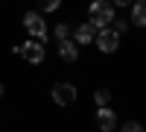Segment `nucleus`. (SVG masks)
Wrapping results in <instances>:
<instances>
[{"instance_id":"16","label":"nucleus","mask_w":146,"mask_h":132,"mask_svg":"<svg viewBox=\"0 0 146 132\" xmlns=\"http://www.w3.org/2000/svg\"><path fill=\"white\" fill-rule=\"evenodd\" d=\"M3 97H6V85H3V79H0V103H3Z\"/></svg>"},{"instance_id":"2","label":"nucleus","mask_w":146,"mask_h":132,"mask_svg":"<svg viewBox=\"0 0 146 132\" xmlns=\"http://www.w3.org/2000/svg\"><path fill=\"white\" fill-rule=\"evenodd\" d=\"M21 27L23 32H27V38H35V41H50V23H47V18L41 15L38 9H27L21 15Z\"/></svg>"},{"instance_id":"1","label":"nucleus","mask_w":146,"mask_h":132,"mask_svg":"<svg viewBox=\"0 0 146 132\" xmlns=\"http://www.w3.org/2000/svg\"><path fill=\"white\" fill-rule=\"evenodd\" d=\"M12 56H18L23 65L29 68H41L47 62V44L44 41H35V38H23L12 44Z\"/></svg>"},{"instance_id":"7","label":"nucleus","mask_w":146,"mask_h":132,"mask_svg":"<svg viewBox=\"0 0 146 132\" xmlns=\"http://www.w3.org/2000/svg\"><path fill=\"white\" fill-rule=\"evenodd\" d=\"M94 35H96V27H94V23H88V21H79L76 27H70V41L76 44L79 50L94 44Z\"/></svg>"},{"instance_id":"15","label":"nucleus","mask_w":146,"mask_h":132,"mask_svg":"<svg viewBox=\"0 0 146 132\" xmlns=\"http://www.w3.org/2000/svg\"><path fill=\"white\" fill-rule=\"evenodd\" d=\"M131 3H135V0H111V6H114V9H129Z\"/></svg>"},{"instance_id":"14","label":"nucleus","mask_w":146,"mask_h":132,"mask_svg":"<svg viewBox=\"0 0 146 132\" xmlns=\"http://www.w3.org/2000/svg\"><path fill=\"white\" fill-rule=\"evenodd\" d=\"M120 132H146L140 121H126L123 126H120Z\"/></svg>"},{"instance_id":"3","label":"nucleus","mask_w":146,"mask_h":132,"mask_svg":"<svg viewBox=\"0 0 146 132\" xmlns=\"http://www.w3.org/2000/svg\"><path fill=\"white\" fill-rule=\"evenodd\" d=\"M114 15H117V9L111 6V0H91L88 12H85V21L94 23L96 29H102V27H111Z\"/></svg>"},{"instance_id":"12","label":"nucleus","mask_w":146,"mask_h":132,"mask_svg":"<svg viewBox=\"0 0 146 132\" xmlns=\"http://www.w3.org/2000/svg\"><path fill=\"white\" fill-rule=\"evenodd\" d=\"M35 6H38L41 15H53V12H58L64 6V0H35Z\"/></svg>"},{"instance_id":"4","label":"nucleus","mask_w":146,"mask_h":132,"mask_svg":"<svg viewBox=\"0 0 146 132\" xmlns=\"http://www.w3.org/2000/svg\"><path fill=\"white\" fill-rule=\"evenodd\" d=\"M50 100H53V106H58V109H70V106H76V100H79L76 82H70V79H58V82H53Z\"/></svg>"},{"instance_id":"6","label":"nucleus","mask_w":146,"mask_h":132,"mask_svg":"<svg viewBox=\"0 0 146 132\" xmlns=\"http://www.w3.org/2000/svg\"><path fill=\"white\" fill-rule=\"evenodd\" d=\"M94 126L96 132H114L120 126V115L114 106H100V109L94 112Z\"/></svg>"},{"instance_id":"10","label":"nucleus","mask_w":146,"mask_h":132,"mask_svg":"<svg viewBox=\"0 0 146 132\" xmlns=\"http://www.w3.org/2000/svg\"><path fill=\"white\" fill-rule=\"evenodd\" d=\"M111 97H114V91L108 85H100L94 91V106H96V109H100V106H111Z\"/></svg>"},{"instance_id":"8","label":"nucleus","mask_w":146,"mask_h":132,"mask_svg":"<svg viewBox=\"0 0 146 132\" xmlns=\"http://www.w3.org/2000/svg\"><path fill=\"white\" fill-rule=\"evenodd\" d=\"M79 56H82V50H79V47L73 44L70 38L56 41V59H58V62H64V65H76Z\"/></svg>"},{"instance_id":"13","label":"nucleus","mask_w":146,"mask_h":132,"mask_svg":"<svg viewBox=\"0 0 146 132\" xmlns=\"http://www.w3.org/2000/svg\"><path fill=\"white\" fill-rule=\"evenodd\" d=\"M111 29L114 32H120V35H126L131 27H129V18H123V15H114V21H111Z\"/></svg>"},{"instance_id":"11","label":"nucleus","mask_w":146,"mask_h":132,"mask_svg":"<svg viewBox=\"0 0 146 132\" xmlns=\"http://www.w3.org/2000/svg\"><path fill=\"white\" fill-rule=\"evenodd\" d=\"M50 38H53V41H64V38H70V23H67V21H56V27L50 29Z\"/></svg>"},{"instance_id":"9","label":"nucleus","mask_w":146,"mask_h":132,"mask_svg":"<svg viewBox=\"0 0 146 132\" xmlns=\"http://www.w3.org/2000/svg\"><path fill=\"white\" fill-rule=\"evenodd\" d=\"M126 18H129V27L143 29V27H146V3H131Z\"/></svg>"},{"instance_id":"5","label":"nucleus","mask_w":146,"mask_h":132,"mask_svg":"<svg viewBox=\"0 0 146 132\" xmlns=\"http://www.w3.org/2000/svg\"><path fill=\"white\" fill-rule=\"evenodd\" d=\"M120 41H123V35L114 32L111 27L96 29V35H94V47H96V53H100V56H114V53L120 50Z\"/></svg>"}]
</instances>
